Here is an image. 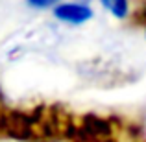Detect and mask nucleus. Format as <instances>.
Listing matches in <instances>:
<instances>
[{"label":"nucleus","instance_id":"0eeeda50","mask_svg":"<svg viewBox=\"0 0 146 142\" xmlns=\"http://www.w3.org/2000/svg\"><path fill=\"white\" fill-rule=\"evenodd\" d=\"M0 103H2V90H0ZM0 109H2V107H0Z\"/></svg>","mask_w":146,"mask_h":142},{"label":"nucleus","instance_id":"423d86ee","mask_svg":"<svg viewBox=\"0 0 146 142\" xmlns=\"http://www.w3.org/2000/svg\"><path fill=\"white\" fill-rule=\"evenodd\" d=\"M133 22H135V24H144L146 26V4H143V6L133 13Z\"/></svg>","mask_w":146,"mask_h":142},{"label":"nucleus","instance_id":"6e6552de","mask_svg":"<svg viewBox=\"0 0 146 142\" xmlns=\"http://www.w3.org/2000/svg\"><path fill=\"white\" fill-rule=\"evenodd\" d=\"M139 142H146V139H143V140H139Z\"/></svg>","mask_w":146,"mask_h":142},{"label":"nucleus","instance_id":"20e7f679","mask_svg":"<svg viewBox=\"0 0 146 142\" xmlns=\"http://www.w3.org/2000/svg\"><path fill=\"white\" fill-rule=\"evenodd\" d=\"M102 6L117 18H126L129 13V4L128 0H100Z\"/></svg>","mask_w":146,"mask_h":142},{"label":"nucleus","instance_id":"f03ea898","mask_svg":"<svg viewBox=\"0 0 146 142\" xmlns=\"http://www.w3.org/2000/svg\"><path fill=\"white\" fill-rule=\"evenodd\" d=\"M143 139L135 122L115 114L85 113L76 116L67 142H139Z\"/></svg>","mask_w":146,"mask_h":142},{"label":"nucleus","instance_id":"39448f33","mask_svg":"<svg viewBox=\"0 0 146 142\" xmlns=\"http://www.w3.org/2000/svg\"><path fill=\"white\" fill-rule=\"evenodd\" d=\"M32 7H37V9H44V7H50L54 4H57L59 0H26Z\"/></svg>","mask_w":146,"mask_h":142},{"label":"nucleus","instance_id":"f257e3e1","mask_svg":"<svg viewBox=\"0 0 146 142\" xmlns=\"http://www.w3.org/2000/svg\"><path fill=\"white\" fill-rule=\"evenodd\" d=\"M76 116L63 105L0 109V135L19 142H67Z\"/></svg>","mask_w":146,"mask_h":142},{"label":"nucleus","instance_id":"7ed1b4c3","mask_svg":"<svg viewBox=\"0 0 146 142\" xmlns=\"http://www.w3.org/2000/svg\"><path fill=\"white\" fill-rule=\"evenodd\" d=\"M54 15H56L59 20H65V22H68V24H83V22H87L93 17V11H91V7L85 6V4L67 2V4L56 6Z\"/></svg>","mask_w":146,"mask_h":142}]
</instances>
